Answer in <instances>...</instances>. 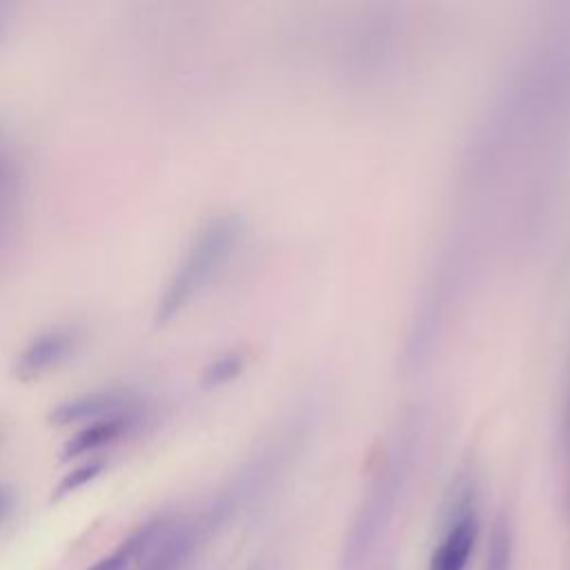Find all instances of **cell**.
Wrapping results in <instances>:
<instances>
[{
    "label": "cell",
    "instance_id": "obj_1",
    "mask_svg": "<svg viewBox=\"0 0 570 570\" xmlns=\"http://www.w3.org/2000/svg\"><path fill=\"white\" fill-rule=\"evenodd\" d=\"M238 234V225L229 216H220L209 220L194 243L189 245L185 258L171 274L165 292L158 298L156 321L165 323L176 316L191 296L209 281V276L218 269V265L227 258L229 249L234 247Z\"/></svg>",
    "mask_w": 570,
    "mask_h": 570
},
{
    "label": "cell",
    "instance_id": "obj_2",
    "mask_svg": "<svg viewBox=\"0 0 570 570\" xmlns=\"http://www.w3.org/2000/svg\"><path fill=\"white\" fill-rule=\"evenodd\" d=\"M80 332L71 325H56L33 336L16 358V374L33 379L65 363L78 347Z\"/></svg>",
    "mask_w": 570,
    "mask_h": 570
},
{
    "label": "cell",
    "instance_id": "obj_3",
    "mask_svg": "<svg viewBox=\"0 0 570 570\" xmlns=\"http://www.w3.org/2000/svg\"><path fill=\"white\" fill-rule=\"evenodd\" d=\"M136 407L134 396L127 390H116V387H107V390H91L78 396H71L62 403H58L51 412H49V421L56 425H73V423H89L122 410Z\"/></svg>",
    "mask_w": 570,
    "mask_h": 570
},
{
    "label": "cell",
    "instance_id": "obj_4",
    "mask_svg": "<svg viewBox=\"0 0 570 570\" xmlns=\"http://www.w3.org/2000/svg\"><path fill=\"white\" fill-rule=\"evenodd\" d=\"M138 423V410L129 407L96 421H89L85 428H80L65 445V459H73L87 452H94L98 448L111 445L127 436Z\"/></svg>",
    "mask_w": 570,
    "mask_h": 570
},
{
    "label": "cell",
    "instance_id": "obj_5",
    "mask_svg": "<svg viewBox=\"0 0 570 570\" xmlns=\"http://www.w3.org/2000/svg\"><path fill=\"white\" fill-rule=\"evenodd\" d=\"M476 541V517L474 512H461L445 530L441 543L430 557L428 570H465L472 548Z\"/></svg>",
    "mask_w": 570,
    "mask_h": 570
},
{
    "label": "cell",
    "instance_id": "obj_6",
    "mask_svg": "<svg viewBox=\"0 0 570 570\" xmlns=\"http://www.w3.org/2000/svg\"><path fill=\"white\" fill-rule=\"evenodd\" d=\"M158 525H160V519H154V521L145 523L138 532H134L131 537H127L114 552L100 557V559H98L91 568H87V570H122L129 561H134L140 552L147 550V546H149L151 537L156 534Z\"/></svg>",
    "mask_w": 570,
    "mask_h": 570
},
{
    "label": "cell",
    "instance_id": "obj_7",
    "mask_svg": "<svg viewBox=\"0 0 570 570\" xmlns=\"http://www.w3.org/2000/svg\"><path fill=\"white\" fill-rule=\"evenodd\" d=\"M18 180H20L18 163H16V158L11 154V147L7 142V134L0 125V207L16 198Z\"/></svg>",
    "mask_w": 570,
    "mask_h": 570
},
{
    "label": "cell",
    "instance_id": "obj_8",
    "mask_svg": "<svg viewBox=\"0 0 570 570\" xmlns=\"http://www.w3.org/2000/svg\"><path fill=\"white\" fill-rule=\"evenodd\" d=\"M483 570H510V537L503 523H497L490 537Z\"/></svg>",
    "mask_w": 570,
    "mask_h": 570
},
{
    "label": "cell",
    "instance_id": "obj_9",
    "mask_svg": "<svg viewBox=\"0 0 570 570\" xmlns=\"http://www.w3.org/2000/svg\"><path fill=\"white\" fill-rule=\"evenodd\" d=\"M100 470H102V463H100V461H91V463H85V465L76 468L73 472H69V474L58 483L53 497L60 499V497H65V494H69V492L82 488L87 481H91L94 476H98Z\"/></svg>",
    "mask_w": 570,
    "mask_h": 570
},
{
    "label": "cell",
    "instance_id": "obj_10",
    "mask_svg": "<svg viewBox=\"0 0 570 570\" xmlns=\"http://www.w3.org/2000/svg\"><path fill=\"white\" fill-rule=\"evenodd\" d=\"M234 372H236V358H234V356H223L220 361H216V363L207 370L205 379H207L209 383H218V381H223V379H229Z\"/></svg>",
    "mask_w": 570,
    "mask_h": 570
},
{
    "label": "cell",
    "instance_id": "obj_11",
    "mask_svg": "<svg viewBox=\"0 0 570 570\" xmlns=\"http://www.w3.org/2000/svg\"><path fill=\"white\" fill-rule=\"evenodd\" d=\"M11 503H13V497H11V492L4 488V485H0V521L9 514V510H11Z\"/></svg>",
    "mask_w": 570,
    "mask_h": 570
}]
</instances>
